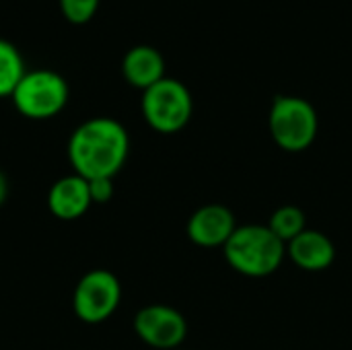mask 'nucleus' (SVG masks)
Here are the masks:
<instances>
[{
	"label": "nucleus",
	"instance_id": "obj_1",
	"mask_svg": "<svg viewBox=\"0 0 352 350\" xmlns=\"http://www.w3.org/2000/svg\"><path fill=\"white\" fill-rule=\"evenodd\" d=\"M130 155V136L113 118H91L82 122L68 140V161L76 175L87 182L116 177Z\"/></svg>",
	"mask_w": 352,
	"mask_h": 350
},
{
	"label": "nucleus",
	"instance_id": "obj_2",
	"mask_svg": "<svg viewBox=\"0 0 352 350\" xmlns=\"http://www.w3.org/2000/svg\"><path fill=\"white\" fill-rule=\"evenodd\" d=\"M229 266L243 274L262 278L276 272L287 256V245L268 225H241L223 248Z\"/></svg>",
	"mask_w": 352,
	"mask_h": 350
},
{
	"label": "nucleus",
	"instance_id": "obj_3",
	"mask_svg": "<svg viewBox=\"0 0 352 350\" xmlns=\"http://www.w3.org/2000/svg\"><path fill=\"white\" fill-rule=\"evenodd\" d=\"M268 126L274 142L287 153H301L309 149L318 136L320 120L316 107L293 95H280L272 101Z\"/></svg>",
	"mask_w": 352,
	"mask_h": 350
},
{
	"label": "nucleus",
	"instance_id": "obj_4",
	"mask_svg": "<svg viewBox=\"0 0 352 350\" xmlns=\"http://www.w3.org/2000/svg\"><path fill=\"white\" fill-rule=\"evenodd\" d=\"M14 109L29 120H50L68 103V83L62 74L37 68L25 72L10 95Z\"/></svg>",
	"mask_w": 352,
	"mask_h": 350
},
{
	"label": "nucleus",
	"instance_id": "obj_5",
	"mask_svg": "<svg viewBox=\"0 0 352 350\" xmlns=\"http://www.w3.org/2000/svg\"><path fill=\"white\" fill-rule=\"evenodd\" d=\"M192 95L188 87L175 78H161L142 91V116L146 124L161 134H175L188 126L192 118Z\"/></svg>",
	"mask_w": 352,
	"mask_h": 350
},
{
	"label": "nucleus",
	"instance_id": "obj_6",
	"mask_svg": "<svg viewBox=\"0 0 352 350\" xmlns=\"http://www.w3.org/2000/svg\"><path fill=\"white\" fill-rule=\"evenodd\" d=\"M122 301V285L109 270H89L74 287L72 309L85 324H103L109 320Z\"/></svg>",
	"mask_w": 352,
	"mask_h": 350
},
{
	"label": "nucleus",
	"instance_id": "obj_7",
	"mask_svg": "<svg viewBox=\"0 0 352 350\" xmlns=\"http://www.w3.org/2000/svg\"><path fill=\"white\" fill-rule=\"evenodd\" d=\"M134 332L153 349L177 350L188 336V322L169 305H148L134 316Z\"/></svg>",
	"mask_w": 352,
	"mask_h": 350
},
{
	"label": "nucleus",
	"instance_id": "obj_8",
	"mask_svg": "<svg viewBox=\"0 0 352 350\" xmlns=\"http://www.w3.org/2000/svg\"><path fill=\"white\" fill-rule=\"evenodd\" d=\"M235 229V215L227 206L206 204L190 217L186 233L200 248H225Z\"/></svg>",
	"mask_w": 352,
	"mask_h": 350
},
{
	"label": "nucleus",
	"instance_id": "obj_9",
	"mask_svg": "<svg viewBox=\"0 0 352 350\" xmlns=\"http://www.w3.org/2000/svg\"><path fill=\"white\" fill-rule=\"evenodd\" d=\"M91 204L89 182L76 173L56 179L47 192V208L60 221H76L85 217Z\"/></svg>",
	"mask_w": 352,
	"mask_h": 350
},
{
	"label": "nucleus",
	"instance_id": "obj_10",
	"mask_svg": "<svg viewBox=\"0 0 352 350\" xmlns=\"http://www.w3.org/2000/svg\"><path fill=\"white\" fill-rule=\"evenodd\" d=\"M287 254L295 266L307 272H320L332 266L336 260V245L332 239L316 229H305L291 243H287Z\"/></svg>",
	"mask_w": 352,
	"mask_h": 350
},
{
	"label": "nucleus",
	"instance_id": "obj_11",
	"mask_svg": "<svg viewBox=\"0 0 352 350\" xmlns=\"http://www.w3.org/2000/svg\"><path fill=\"white\" fill-rule=\"evenodd\" d=\"M122 74L132 87L146 91L148 87L165 78V60L159 50L151 45H136L124 56Z\"/></svg>",
	"mask_w": 352,
	"mask_h": 350
},
{
	"label": "nucleus",
	"instance_id": "obj_12",
	"mask_svg": "<svg viewBox=\"0 0 352 350\" xmlns=\"http://www.w3.org/2000/svg\"><path fill=\"white\" fill-rule=\"evenodd\" d=\"M25 72L23 58L14 43L0 39V97H10Z\"/></svg>",
	"mask_w": 352,
	"mask_h": 350
},
{
	"label": "nucleus",
	"instance_id": "obj_13",
	"mask_svg": "<svg viewBox=\"0 0 352 350\" xmlns=\"http://www.w3.org/2000/svg\"><path fill=\"white\" fill-rule=\"evenodd\" d=\"M268 227L287 245V243H291L297 235H301L307 229L305 212L299 206H293V204L280 206V208H276L272 212Z\"/></svg>",
	"mask_w": 352,
	"mask_h": 350
},
{
	"label": "nucleus",
	"instance_id": "obj_14",
	"mask_svg": "<svg viewBox=\"0 0 352 350\" xmlns=\"http://www.w3.org/2000/svg\"><path fill=\"white\" fill-rule=\"evenodd\" d=\"M97 8H99V0H60L62 14L74 25L89 23L95 17Z\"/></svg>",
	"mask_w": 352,
	"mask_h": 350
},
{
	"label": "nucleus",
	"instance_id": "obj_15",
	"mask_svg": "<svg viewBox=\"0 0 352 350\" xmlns=\"http://www.w3.org/2000/svg\"><path fill=\"white\" fill-rule=\"evenodd\" d=\"M89 194L93 204H105L113 198L116 188H113V179L111 177H97L89 182Z\"/></svg>",
	"mask_w": 352,
	"mask_h": 350
},
{
	"label": "nucleus",
	"instance_id": "obj_16",
	"mask_svg": "<svg viewBox=\"0 0 352 350\" xmlns=\"http://www.w3.org/2000/svg\"><path fill=\"white\" fill-rule=\"evenodd\" d=\"M6 198H8V179H6V175L0 171V206L6 202Z\"/></svg>",
	"mask_w": 352,
	"mask_h": 350
},
{
	"label": "nucleus",
	"instance_id": "obj_17",
	"mask_svg": "<svg viewBox=\"0 0 352 350\" xmlns=\"http://www.w3.org/2000/svg\"><path fill=\"white\" fill-rule=\"evenodd\" d=\"M177 350H182V349H177Z\"/></svg>",
	"mask_w": 352,
	"mask_h": 350
}]
</instances>
